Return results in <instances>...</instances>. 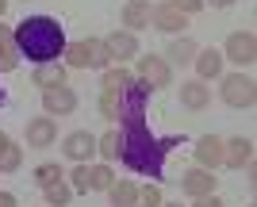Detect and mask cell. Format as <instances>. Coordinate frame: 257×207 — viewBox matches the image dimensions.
Instances as JSON below:
<instances>
[{
	"label": "cell",
	"instance_id": "1",
	"mask_svg": "<svg viewBox=\"0 0 257 207\" xmlns=\"http://www.w3.org/2000/svg\"><path fill=\"white\" fill-rule=\"evenodd\" d=\"M146 92L150 88L142 85H131L127 88V104H123V161L139 173H150V176H161V153L173 150L177 138H165V142H154L150 131H146V115H142V104H146Z\"/></svg>",
	"mask_w": 257,
	"mask_h": 207
},
{
	"label": "cell",
	"instance_id": "26",
	"mask_svg": "<svg viewBox=\"0 0 257 207\" xmlns=\"http://www.w3.org/2000/svg\"><path fill=\"white\" fill-rule=\"evenodd\" d=\"M115 150H119V138H104V153L107 157H115Z\"/></svg>",
	"mask_w": 257,
	"mask_h": 207
},
{
	"label": "cell",
	"instance_id": "3",
	"mask_svg": "<svg viewBox=\"0 0 257 207\" xmlns=\"http://www.w3.org/2000/svg\"><path fill=\"white\" fill-rule=\"evenodd\" d=\"M223 100L230 108H249V104H253V77L249 73H230L223 81Z\"/></svg>",
	"mask_w": 257,
	"mask_h": 207
},
{
	"label": "cell",
	"instance_id": "22",
	"mask_svg": "<svg viewBox=\"0 0 257 207\" xmlns=\"http://www.w3.org/2000/svg\"><path fill=\"white\" fill-rule=\"evenodd\" d=\"M135 207H161V192L158 188H142L135 196Z\"/></svg>",
	"mask_w": 257,
	"mask_h": 207
},
{
	"label": "cell",
	"instance_id": "32",
	"mask_svg": "<svg viewBox=\"0 0 257 207\" xmlns=\"http://www.w3.org/2000/svg\"><path fill=\"white\" fill-rule=\"evenodd\" d=\"M165 207H181V203H165Z\"/></svg>",
	"mask_w": 257,
	"mask_h": 207
},
{
	"label": "cell",
	"instance_id": "11",
	"mask_svg": "<svg viewBox=\"0 0 257 207\" xmlns=\"http://www.w3.org/2000/svg\"><path fill=\"white\" fill-rule=\"evenodd\" d=\"M104 50H107L111 58H119V62H123V58H135V54H139V43H135V35H131V31H115L111 39H107Z\"/></svg>",
	"mask_w": 257,
	"mask_h": 207
},
{
	"label": "cell",
	"instance_id": "6",
	"mask_svg": "<svg viewBox=\"0 0 257 207\" xmlns=\"http://www.w3.org/2000/svg\"><path fill=\"white\" fill-rule=\"evenodd\" d=\"M139 81L146 88H165L169 85V66H165V58H142L139 62Z\"/></svg>",
	"mask_w": 257,
	"mask_h": 207
},
{
	"label": "cell",
	"instance_id": "8",
	"mask_svg": "<svg viewBox=\"0 0 257 207\" xmlns=\"http://www.w3.org/2000/svg\"><path fill=\"white\" fill-rule=\"evenodd\" d=\"M226 54H230V58H234V62H238V66H253V35H242V31H238V35H230V39H226Z\"/></svg>",
	"mask_w": 257,
	"mask_h": 207
},
{
	"label": "cell",
	"instance_id": "24",
	"mask_svg": "<svg viewBox=\"0 0 257 207\" xmlns=\"http://www.w3.org/2000/svg\"><path fill=\"white\" fill-rule=\"evenodd\" d=\"M173 8L177 12H184V16H188V12H200V4H204V0H169Z\"/></svg>",
	"mask_w": 257,
	"mask_h": 207
},
{
	"label": "cell",
	"instance_id": "19",
	"mask_svg": "<svg viewBox=\"0 0 257 207\" xmlns=\"http://www.w3.org/2000/svg\"><path fill=\"white\" fill-rule=\"evenodd\" d=\"M246 161H249V142H230V146H226V165L242 169Z\"/></svg>",
	"mask_w": 257,
	"mask_h": 207
},
{
	"label": "cell",
	"instance_id": "27",
	"mask_svg": "<svg viewBox=\"0 0 257 207\" xmlns=\"http://www.w3.org/2000/svg\"><path fill=\"white\" fill-rule=\"evenodd\" d=\"M196 207H223V199H211V196H200V203Z\"/></svg>",
	"mask_w": 257,
	"mask_h": 207
},
{
	"label": "cell",
	"instance_id": "10",
	"mask_svg": "<svg viewBox=\"0 0 257 207\" xmlns=\"http://www.w3.org/2000/svg\"><path fill=\"white\" fill-rule=\"evenodd\" d=\"M54 134H58L54 119H35V123H27V146H35V150L50 146V142H54Z\"/></svg>",
	"mask_w": 257,
	"mask_h": 207
},
{
	"label": "cell",
	"instance_id": "21",
	"mask_svg": "<svg viewBox=\"0 0 257 207\" xmlns=\"http://www.w3.org/2000/svg\"><path fill=\"white\" fill-rule=\"evenodd\" d=\"M104 184H111V169L107 165H96L92 173L85 169V188H104Z\"/></svg>",
	"mask_w": 257,
	"mask_h": 207
},
{
	"label": "cell",
	"instance_id": "14",
	"mask_svg": "<svg viewBox=\"0 0 257 207\" xmlns=\"http://www.w3.org/2000/svg\"><path fill=\"white\" fill-rule=\"evenodd\" d=\"M196 69H200V81H211V77H219V69H223V54L204 50V54L196 58Z\"/></svg>",
	"mask_w": 257,
	"mask_h": 207
},
{
	"label": "cell",
	"instance_id": "23",
	"mask_svg": "<svg viewBox=\"0 0 257 207\" xmlns=\"http://www.w3.org/2000/svg\"><path fill=\"white\" fill-rule=\"evenodd\" d=\"M16 165H20V150H16V146H4V150H0V169L12 173Z\"/></svg>",
	"mask_w": 257,
	"mask_h": 207
},
{
	"label": "cell",
	"instance_id": "9",
	"mask_svg": "<svg viewBox=\"0 0 257 207\" xmlns=\"http://www.w3.org/2000/svg\"><path fill=\"white\" fill-rule=\"evenodd\" d=\"M181 104L192 111H204L207 104H211V92H207L204 81H188V85H181Z\"/></svg>",
	"mask_w": 257,
	"mask_h": 207
},
{
	"label": "cell",
	"instance_id": "2",
	"mask_svg": "<svg viewBox=\"0 0 257 207\" xmlns=\"http://www.w3.org/2000/svg\"><path fill=\"white\" fill-rule=\"evenodd\" d=\"M12 43L20 50V58L46 66V62H54L65 50V31H62V23L50 20V16H31V20H23L12 31Z\"/></svg>",
	"mask_w": 257,
	"mask_h": 207
},
{
	"label": "cell",
	"instance_id": "16",
	"mask_svg": "<svg viewBox=\"0 0 257 207\" xmlns=\"http://www.w3.org/2000/svg\"><path fill=\"white\" fill-rule=\"evenodd\" d=\"M169 58H173V62H181V66H184V62H192V58H196V43H192V39H184V35H181V39H173V43H169Z\"/></svg>",
	"mask_w": 257,
	"mask_h": 207
},
{
	"label": "cell",
	"instance_id": "18",
	"mask_svg": "<svg viewBox=\"0 0 257 207\" xmlns=\"http://www.w3.org/2000/svg\"><path fill=\"white\" fill-rule=\"evenodd\" d=\"M196 153H200V165H219V161H223V146H219V138H204Z\"/></svg>",
	"mask_w": 257,
	"mask_h": 207
},
{
	"label": "cell",
	"instance_id": "29",
	"mask_svg": "<svg viewBox=\"0 0 257 207\" xmlns=\"http://www.w3.org/2000/svg\"><path fill=\"white\" fill-rule=\"evenodd\" d=\"M4 12H8V0H0V16H4Z\"/></svg>",
	"mask_w": 257,
	"mask_h": 207
},
{
	"label": "cell",
	"instance_id": "31",
	"mask_svg": "<svg viewBox=\"0 0 257 207\" xmlns=\"http://www.w3.org/2000/svg\"><path fill=\"white\" fill-rule=\"evenodd\" d=\"M215 4H230V0H215Z\"/></svg>",
	"mask_w": 257,
	"mask_h": 207
},
{
	"label": "cell",
	"instance_id": "7",
	"mask_svg": "<svg viewBox=\"0 0 257 207\" xmlns=\"http://www.w3.org/2000/svg\"><path fill=\"white\" fill-rule=\"evenodd\" d=\"M150 20H154V27H161V31L177 35V31H184L188 16H184V12H177L173 4H161V8H150Z\"/></svg>",
	"mask_w": 257,
	"mask_h": 207
},
{
	"label": "cell",
	"instance_id": "12",
	"mask_svg": "<svg viewBox=\"0 0 257 207\" xmlns=\"http://www.w3.org/2000/svg\"><path fill=\"white\" fill-rule=\"evenodd\" d=\"M184 192H188V196H211L215 192V176L204 173V169H196V173L184 176Z\"/></svg>",
	"mask_w": 257,
	"mask_h": 207
},
{
	"label": "cell",
	"instance_id": "5",
	"mask_svg": "<svg viewBox=\"0 0 257 207\" xmlns=\"http://www.w3.org/2000/svg\"><path fill=\"white\" fill-rule=\"evenodd\" d=\"M62 153L69 157V161H88V157L96 153V138H92L88 131H73V134H65Z\"/></svg>",
	"mask_w": 257,
	"mask_h": 207
},
{
	"label": "cell",
	"instance_id": "17",
	"mask_svg": "<svg viewBox=\"0 0 257 207\" xmlns=\"http://www.w3.org/2000/svg\"><path fill=\"white\" fill-rule=\"evenodd\" d=\"M35 85H39V88H54V85H65V69H62V66L54 69L50 62H46V66L39 69V73H35Z\"/></svg>",
	"mask_w": 257,
	"mask_h": 207
},
{
	"label": "cell",
	"instance_id": "20",
	"mask_svg": "<svg viewBox=\"0 0 257 207\" xmlns=\"http://www.w3.org/2000/svg\"><path fill=\"white\" fill-rule=\"evenodd\" d=\"M43 188H46V199H50V203H58V207H65L69 199H73V196H69V188H65L62 180H50V184H43Z\"/></svg>",
	"mask_w": 257,
	"mask_h": 207
},
{
	"label": "cell",
	"instance_id": "28",
	"mask_svg": "<svg viewBox=\"0 0 257 207\" xmlns=\"http://www.w3.org/2000/svg\"><path fill=\"white\" fill-rule=\"evenodd\" d=\"M0 207H12V196H8V192H0Z\"/></svg>",
	"mask_w": 257,
	"mask_h": 207
},
{
	"label": "cell",
	"instance_id": "33",
	"mask_svg": "<svg viewBox=\"0 0 257 207\" xmlns=\"http://www.w3.org/2000/svg\"><path fill=\"white\" fill-rule=\"evenodd\" d=\"M0 100H4V88H0Z\"/></svg>",
	"mask_w": 257,
	"mask_h": 207
},
{
	"label": "cell",
	"instance_id": "4",
	"mask_svg": "<svg viewBox=\"0 0 257 207\" xmlns=\"http://www.w3.org/2000/svg\"><path fill=\"white\" fill-rule=\"evenodd\" d=\"M43 108L50 111V115H69V111H77V92L65 88V85L43 88Z\"/></svg>",
	"mask_w": 257,
	"mask_h": 207
},
{
	"label": "cell",
	"instance_id": "13",
	"mask_svg": "<svg viewBox=\"0 0 257 207\" xmlns=\"http://www.w3.org/2000/svg\"><path fill=\"white\" fill-rule=\"evenodd\" d=\"M123 20H127V27H146V23H150V4H146V0H127Z\"/></svg>",
	"mask_w": 257,
	"mask_h": 207
},
{
	"label": "cell",
	"instance_id": "15",
	"mask_svg": "<svg viewBox=\"0 0 257 207\" xmlns=\"http://www.w3.org/2000/svg\"><path fill=\"white\" fill-rule=\"evenodd\" d=\"M135 196H139V188L131 184V180H119L107 199H111V207H135Z\"/></svg>",
	"mask_w": 257,
	"mask_h": 207
},
{
	"label": "cell",
	"instance_id": "25",
	"mask_svg": "<svg viewBox=\"0 0 257 207\" xmlns=\"http://www.w3.org/2000/svg\"><path fill=\"white\" fill-rule=\"evenodd\" d=\"M50 180H62V176H58V165H46V169H39V184H50Z\"/></svg>",
	"mask_w": 257,
	"mask_h": 207
},
{
	"label": "cell",
	"instance_id": "30",
	"mask_svg": "<svg viewBox=\"0 0 257 207\" xmlns=\"http://www.w3.org/2000/svg\"><path fill=\"white\" fill-rule=\"evenodd\" d=\"M4 146H8V142H4V138H0V150H4Z\"/></svg>",
	"mask_w": 257,
	"mask_h": 207
}]
</instances>
